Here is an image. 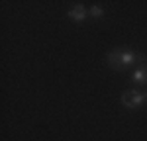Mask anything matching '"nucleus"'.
Segmentation results:
<instances>
[{
    "label": "nucleus",
    "mask_w": 147,
    "mask_h": 141,
    "mask_svg": "<svg viewBox=\"0 0 147 141\" xmlns=\"http://www.w3.org/2000/svg\"><path fill=\"white\" fill-rule=\"evenodd\" d=\"M145 102H147V92H145Z\"/></svg>",
    "instance_id": "6"
},
{
    "label": "nucleus",
    "mask_w": 147,
    "mask_h": 141,
    "mask_svg": "<svg viewBox=\"0 0 147 141\" xmlns=\"http://www.w3.org/2000/svg\"><path fill=\"white\" fill-rule=\"evenodd\" d=\"M145 102V94H141L139 90H125L122 94V104L125 108H137Z\"/></svg>",
    "instance_id": "2"
},
{
    "label": "nucleus",
    "mask_w": 147,
    "mask_h": 141,
    "mask_svg": "<svg viewBox=\"0 0 147 141\" xmlns=\"http://www.w3.org/2000/svg\"><path fill=\"white\" fill-rule=\"evenodd\" d=\"M102 14H104V10H102L100 6H94V8H90V16H94V18H100Z\"/></svg>",
    "instance_id": "5"
},
{
    "label": "nucleus",
    "mask_w": 147,
    "mask_h": 141,
    "mask_svg": "<svg viewBox=\"0 0 147 141\" xmlns=\"http://www.w3.org/2000/svg\"><path fill=\"white\" fill-rule=\"evenodd\" d=\"M136 59H137V55L131 53V51L116 49V51H112V53L108 55V63L112 65L114 69H124V67H127V65H131Z\"/></svg>",
    "instance_id": "1"
},
{
    "label": "nucleus",
    "mask_w": 147,
    "mask_h": 141,
    "mask_svg": "<svg viewBox=\"0 0 147 141\" xmlns=\"http://www.w3.org/2000/svg\"><path fill=\"white\" fill-rule=\"evenodd\" d=\"M69 18H71L73 22H82V20L86 18V8H84V6H73V8L69 10Z\"/></svg>",
    "instance_id": "3"
},
{
    "label": "nucleus",
    "mask_w": 147,
    "mask_h": 141,
    "mask_svg": "<svg viewBox=\"0 0 147 141\" xmlns=\"http://www.w3.org/2000/svg\"><path fill=\"white\" fill-rule=\"evenodd\" d=\"M134 82L137 84H147V67H139V69L134 70Z\"/></svg>",
    "instance_id": "4"
}]
</instances>
